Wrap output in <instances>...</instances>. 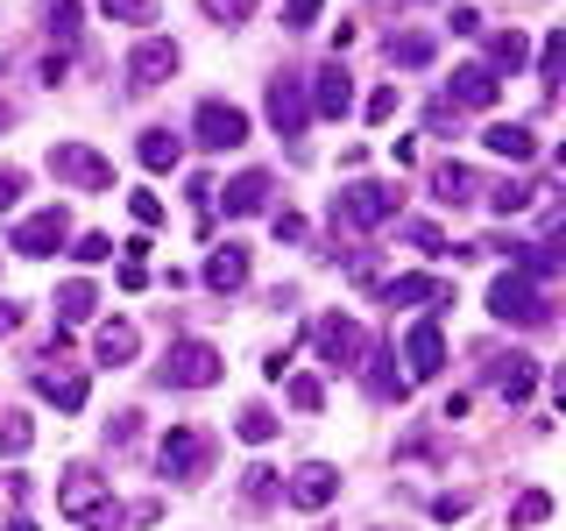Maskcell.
I'll return each mask as SVG.
<instances>
[{
  "label": "cell",
  "mask_w": 566,
  "mask_h": 531,
  "mask_svg": "<svg viewBox=\"0 0 566 531\" xmlns=\"http://www.w3.org/2000/svg\"><path fill=\"white\" fill-rule=\"evenodd\" d=\"M220 347H206V341H170L164 347V368H156V383L164 389H212L220 383Z\"/></svg>",
  "instance_id": "obj_1"
},
{
  "label": "cell",
  "mask_w": 566,
  "mask_h": 531,
  "mask_svg": "<svg viewBox=\"0 0 566 531\" xmlns=\"http://www.w3.org/2000/svg\"><path fill=\"white\" fill-rule=\"evenodd\" d=\"M156 468H164V482H199V475L212 468V433H199V425H170L164 447H156Z\"/></svg>",
  "instance_id": "obj_2"
},
{
  "label": "cell",
  "mask_w": 566,
  "mask_h": 531,
  "mask_svg": "<svg viewBox=\"0 0 566 531\" xmlns=\"http://www.w3.org/2000/svg\"><path fill=\"white\" fill-rule=\"evenodd\" d=\"M397 185H376V177H361V185H347L340 199H333V227H382L397 220Z\"/></svg>",
  "instance_id": "obj_3"
},
{
  "label": "cell",
  "mask_w": 566,
  "mask_h": 531,
  "mask_svg": "<svg viewBox=\"0 0 566 531\" xmlns=\"http://www.w3.org/2000/svg\"><path fill=\"white\" fill-rule=\"evenodd\" d=\"M50 177H57V185H78V191H106L114 185V164H106L93 142H50Z\"/></svg>",
  "instance_id": "obj_4"
},
{
  "label": "cell",
  "mask_w": 566,
  "mask_h": 531,
  "mask_svg": "<svg viewBox=\"0 0 566 531\" xmlns=\"http://www.w3.org/2000/svg\"><path fill=\"white\" fill-rule=\"evenodd\" d=\"M489 312L503 319V326H538V319H545V298H538V283H531V277L510 270V277H495Z\"/></svg>",
  "instance_id": "obj_5"
},
{
  "label": "cell",
  "mask_w": 566,
  "mask_h": 531,
  "mask_svg": "<svg viewBox=\"0 0 566 531\" xmlns=\"http://www.w3.org/2000/svg\"><path fill=\"white\" fill-rule=\"evenodd\" d=\"M312 341H318V362H326V368H361V354H368V333L354 326L347 312L318 319V326H312Z\"/></svg>",
  "instance_id": "obj_6"
},
{
  "label": "cell",
  "mask_w": 566,
  "mask_h": 531,
  "mask_svg": "<svg viewBox=\"0 0 566 531\" xmlns=\"http://www.w3.org/2000/svg\"><path fill=\"white\" fill-rule=\"evenodd\" d=\"M64 241H71V212L64 206H43V212H29V220L14 227V256H29V262L57 256Z\"/></svg>",
  "instance_id": "obj_7"
},
{
  "label": "cell",
  "mask_w": 566,
  "mask_h": 531,
  "mask_svg": "<svg viewBox=\"0 0 566 531\" xmlns=\"http://www.w3.org/2000/svg\"><path fill=\"white\" fill-rule=\"evenodd\" d=\"M177 71V43L170 35H142V43L128 50V93H156Z\"/></svg>",
  "instance_id": "obj_8"
},
{
  "label": "cell",
  "mask_w": 566,
  "mask_h": 531,
  "mask_svg": "<svg viewBox=\"0 0 566 531\" xmlns=\"http://www.w3.org/2000/svg\"><path fill=\"white\" fill-rule=\"evenodd\" d=\"M191 128H199L206 149H220V156H227V149H241V142H248V114H241V106H227V100H206Z\"/></svg>",
  "instance_id": "obj_9"
},
{
  "label": "cell",
  "mask_w": 566,
  "mask_h": 531,
  "mask_svg": "<svg viewBox=\"0 0 566 531\" xmlns=\"http://www.w3.org/2000/svg\"><path fill=\"white\" fill-rule=\"evenodd\" d=\"M305 106H312V114H326V121L354 114V79H347V64H340V58L312 71V93H305Z\"/></svg>",
  "instance_id": "obj_10"
},
{
  "label": "cell",
  "mask_w": 566,
  "mask_h": 531,
  "mask_svg": "<svg viewBox=\"0 0 566 531\" xmlns=\"http://www.w3.org/2000/svg\"><path fill=\"white\" fill-rule=\"evenodd\" d=\"M403 368H411V383H432L439 368H447V341H439V319H418V326L403 333Z\"/></svg>",
  "instance_id": "obj_11"
},
{
  "label": "cell",
  "mask_w": 566,
  "mask_h": 531,
  "mask_svg": "<svg viewBox=\"0 0 566 531\" xmlns=\"http://www.w3.org/2000/svg\"><path fill=\"white\" fill-rule=\"evenodd\" d=\"M283 496H291L297 510H326L333 496H340V468H326V460H305V468L283 482Z\"/></svg>",
  "instance_id": "obj_12"
},
{
  "label": "cell",
  "mask_w": 566,
  "mask_h": 531,
  "mask_svg": "<svg viewBox=\"0 0 566 531\" xmlns=\"http://www.w3.org/2000/svg\"><path fill=\"white\" fill-rule=\"evenodd\" d=\"M305 121H312L305 85H297V79H276V85H270V128H276L283 142H297V135H305Z\"/></svg>",
  "instance_id": "obj_13"
},
{
  "label": "cell",
  "mask_w": 566,
  "mask_h": 531,
  "mask_svg": "<svg viewBox=\"0 0 566 531\" xmlns=\"http://www.w3.org/2000/svg\"><path fill=\"white\" fill-rule=\"evenodd\" d=\"M495 93H503V85H495L489 64H460L453 85H447V106H453V114H460V106H468V114H482V106H495Z\"/></svg>",
  "instance_id": "obj_14"
},
{
  "label": "cell",
  "mask_w": 566,
  "mask_h": 531,
  "mask_svg": "<svg viewBox=\"0 0 566 531\" xmlns=\"http://www.w3.org/2000/svg\"><path fill=\"white\" fill-rule=\"evenodd\" d=\"M35 397L57 404V412H78V404H85V376L64 368V362H50V368H35Z\"/></svg>",
  "instance_id": "obj_15"
},
{
  "label": "cell",
  "mask_w": 566,
  "mask_h": 531,
  "mask_svg": "<svg viewBox=\"0 0 566 531\" xmlns=\"http://www.w3.org/2000/svg\"><path fill=\"white\" fill-rule=\"evenodd\" d=\"M93 503H99V475L85 468V460H71L64 482H57V510H64V518H85Z\"/></svg>",
  "instance_id": "obj_16"
},
{
  "label": "cell",
  "mask_w": 566,
  "mask_h": 531,
  "mask_svg": "<svg viewBox=\"0 0 566 531\" xmlns=\"http://www.w3.org/2000/svg\"><path fill=\"white\" fill-rule=\"evenodd\" d=\"M382 298L389 305H453V283H439V277H389Z\"/></svg>",
  "instance_id": "obj_17"
},
{
  "label": "cell",
  "mask_w": 566,
  "mask_h": 531,
  "mask_svg": "<svg viewBox=\"0 0 566 531\" xmlns=\"http://www.w3.org/2000/svg\"><path fill=\"white\" fill-rule=\"evenodd\" d=\"M220 206L234 212V220H248V212H262V206H270V170H241L234 185L220 191Z\"/></svg>",
  "instance_id": "obj_18"
},
{
  "label": "cell",
  "mask_w": 566,
  "mask_h": 531,
  "mask_svg": "<svg viewBox=\"0 0 566 531\" xmlns=\"http://www.w3.org/2000/svg\"><path fill=\"white\" fill-rule=\"evenodd\" d=\"M206 283H212V291H241V283H248V248L241 241H227V248H212V256H206Z\"/></svg>",
  "instance_id": "obj_19"
},
{
  "label": "cell",
  "mask_w": 566,
  "mask_h": 531,
  "mask_svg": "<svg viewBox=\"0 0 566 531\" xmlns=\"http://www.w3.org/2000/svg\"><path fill=\"white\" fill-rule=\"evenodd\" d=\"M482 142H489L495 156H503V164H531V156H538V135H531L524 121H495Z\"/></svg>",
  "instance_id": "obj_20"
},
{
  "label": "cell",
  "mask_w": 566,
  "mask_h": 531,
  "mask_svg": "<svg viewBox=\"0 0 566 531\" xmlns=\"http://www.w3.org/2000/svg\"><path fill=\"white\" fill-rule=\"evenodd\" d=\"M432 191H439V206H474V199H482V177H474L468 164H439Z\"/></svg>",
  "instance_id": "obj_21"
},
{
  "label": "cell",
  "mask_w": 566,
  "mask_h": 531,
  "mask_svg": "<svg viewBox=\"0 0 566 531\" xmlns=\"http://www.w3.org/2000/svg\"><path fill=\"white\" fill-rule=\"evenodd\" d=\"M135 156H142V170H177V164H185V142H177L170 128H142Z\"/></svg>",
  "instance_id": "obj_22"
},
{
  "label": "cell",
  "mask_w": 566,
  "mask_h": 531,
  "mask_svg": "<svg viewBox=\"0 0 566 531\" xmlns=\"http://www.w3.org/2000/svg\"><path fill=\"white\" fill-rule=\"evenodd\" d=\"M135 347H142V341H135V326H128V319H106V326H99V341H93V354H99L106 368H128V362H135Z\"/></svg>",
  "instance_id": "obj_23"
},
{
  "label": "cell",
  "mask_w": 566,
  "mask_h": 531,
  "mask_svg": "<svg viewBox=\"0 0 566 531\" xmlns=\"http://www.w3.org/2000/svg\"><path fill=\"white\" fill-rule=\"evenodd\" d=\"M495 389H503L510 404H524L531 389H538V362H531V354H510V362H495Z\"/></svg>",
  "instance_id": "obj_24"
},
{
  "label": "cell",
  "mask_w": 566,
  "mask_h": 531,
  "mask_svg": "<svg viewBox=\"0 0 566 531\" xmlns=\"http://www.w3.org/2000/svg\"><path fill=\"white\" fill-rule=\"evenodd\" d=\"M93 305H99V291H93L85 277L57 283V319H64V326H78V319H93Z\"/></svg>",
  "instance_id": "obj_25"
},
{
  "label": "cell",
  "mask_w": 566,
  "mask_h": 531,
  "mask_svg": "<svg viewBox=\"0 0 566 531\" xmlns=\"http://www.w3.org/2000/svg\"><path fill=\"white\" fill-rule=\"evenodd\" d=\"M368 389H376V397H403V389H411V376H397V347H382L376 362H368Z\"/></svg>",
  "instance_id": "obj_26"
},
{
  "label": "cell",
  "mask_w": 566,
  "mask_h": 531,
  "mask_svg": "<svg viewBox=\"0 0 566 531\" xmlns=\"http://www.w3.org/2000/svg\"><path fill=\"white\" fill-rule=\"evenodd\" d=\"M29 439H35L29 412H0V454H8V460H22V454H29Z\"/></svg>",
  "instance_id": "obj_27"
},
{
  "label": "cell",
  "mask_w": 566,
  "mask_h": 531,
  "mask_svg": "<svg viewBox=\"0 0 566 531\" xmlns=\"http://www.w3.org/2000/svg\"><path fill=\"white\" fill-rule=\"evenodd\" d=\"M432 35H389V64H403V71H418V64H432Z\"/></svg>",
  "instance_id": "obj_28"
},
{
  "label": "cell",
  "mask_w": 566,
  "mask_h": 531,
  "mask_svg": "<svg viewBox=\"0 0 566 531\" xmlns=\"http://www.w3.org/2000/svg\"><path fill=\"white\" fill-rule=\"evenodd\" d=\"M106 22H128V29H149L156 22V0H99Z\"/></svg>",
  "instance_id": "obj_29"
},
{
  "label": "cell",
  "mask_w": 566,
  "mask_h": 531,
  "mask_svg": "<svg viewBox=\"0 0 566 531\" xmlns=\"http://www.w3.org/2000/svg\"><path fill=\"white\" fill-rule=\"evenodd\" d=\"M545 518H553V496H545V489H524V496H517V510H510V524H517V531L545 524Z\"/></svg>",
  "instance_id": "obj_30"
},
{
  "label": "cell",
  "mask_w": 566,
  "mask_h": 531,
  "mask_svg": "<svg viewBox=\"0 0 566 531\" xmlns=\"http://www.w3.org/2000/svg\"><path fill=\"white\" fill-rule=\"evenodd\" d=\"M234 433L248 439V447H262V439H276V433H283V425H276V412H262V404H248V412H241V425H234Z\"/></svg>",
  "instance_id": "obj_31"
},
{
  "label": "cell",
  "mask_w": 566,
  "mask_h": 531,
  "mask_svg": "<svg viewBox=\"0 0 566 531\" xmlns=\"http://www.w3.org/2000/svg\"><path fill=\"white\" fill-rule=\"evenodd\" d=\"M489 71H517L524 64V29H503V35H495V43H489Z\"/></svg>",
  "instance_id": "obj_32"
},
{
  "label": "cell",
  "mask_w": 566,
  "mask_h": 531,
  "mask_svg": "<svg viewBox=\"0 0 566 531\" xmlns=\"http://www.w3.org/2000/svg\"><path fill=\"white\" fill-rule=\"evenodd\" d=\"M276 489H283V475H270V468H248V475H241V496H248L255 510L276 503Z\"/></svg>",
  "instance_id": "obj_33"
},
{
  "label": "cell",
  "mask_w": 566,
  "mask_h": 531,
  "mask_svg": "<svg viewBox=\"0 0 566 531\" xmlns=\"http://www.w3.org/2000/svg\"><path fill=\"white\" fill-rule=\"evenodd\" d=\"M43 14H50V35H57V43L78 35V0H43Z\"/></svg>",
  "instance_id": "obj_34"
},
{
  "label": "cell",
  "mask_w": 566,
  "mask_h": 531,
  "mask_svg": "<svg viewBox=\"0 0 566 531\" xmlns=\"http://www.w3.org/2000/svg\"><path fill=\"white\" fill-rule=\"evenodd\" d=\"M85 524H93V531H128V510H120L114 496H99V503L85 510Z\"/></svg>",
  "instance_id": "obj_35"
},
{
  "label": "cell",
  "mask_w": 566,
  "mask_h": 531,
  "mask_svg": "<svg viewBox=\"0 0 566 531\" xmlns=\"http://www.w3.org/2000/svg\"><path fill=\"white\" fill-rule=\"evenodd\" d=\"M559 58H566V29H553V35H545V50H538V79L545 85L559 79Z\"/></svg>",
  "instance_id": "obj_36"
},
{
  "label": "cell",
  "mask_w": 566,
  "mask_h": 531,
  "mask_svg": "<svg viewBox=\"0 0 566 531\" xmlns=\"http://www.w3.org/2000/svg\"><path fill=\"white\" fill-rule=\"evenodd\" d=\"M403 241H411V248H424V256H439V248H447V235H439L432 220H403Z\"/></svg>",
  "instance_id": "obj_37"
},
{
  "label": "cell",
  "mask_w": 566,
  "mask_h": 531,
  "mask_svg": "<svg viewBox=\"0 0 566 531\" xmlns=\"http://www.w3.org/2000/svg\"><path fill=\"white\" fill-rule=\"evenodd\" d=\"M531 199H538L531 185H495V191H489V206H495V212H524Z\"/></svg>",
  "instance_id": "obj_38"
},
{
  "label": "cell",
  "mask_w": 566,
  "mask_h": 531,
  "mask_svg": "<svg viewBox=\"0 0 566 531\" xmlns=\"http://www.w3.org/2000/svg\"><path fill=\"white\" fill-rule=\"evenodd\" d=\"M291 404H297V412H318V404H326V389H318V376H291Z\"/></svg>",
  "instance_id": "obj_39"
},
{
  "label": "cell",
  "mask_w": 566,
  "mask_h": 531,
  "mask_svg": "<svg viewBox=\"0 0 566 531\" xmlns=\"http://www.w3.org/2000/svg\"><path fill=\"white\" fill-rule=\"evenodd\" d=\"M326 0H283V29H312Z\"/></svg>",
  "instance_id": "obj_40"
},
{
  "label": "cell",
  "mask_w": 566,
  "mask_h": 531,
  "mask_svg": "<svg viewBox=\"0 0 566 531\" xmlns=\"http://www.w3.org/2000/svg\"><path fill=\"white\" fill-rule=\"evenodd\" d=\"M248 8H255V0H206L212 22H248Z\"/></svg>",
  "instance_id": "obj_41"
},
{
  "label": "cell",
  "mask_w": 566,
  "mask_h": 531,
  "mask_svg": "<svg viewBox=\"0 0 566 531\" xmlns=\"http://www.w3.org/2000/svg\"><path fill=\"white\" fill-rule=\"evenodd\" d=\"M128 206H135V220H142V227H156V220H164V199H156V191H135Z\"/></svg>",
  "instance_id": "obj_42"
},
{
  "label": "cell",
  "mask_w": 566,
  "mask_h": 531,
  "mask_svg": "<svg viewBox=\"0 0 566 531\" xmlns=\"http://www.w3.org/2000/svg\"><path fill=\"white\" fill-rule=\"evenodd\" d=\"M397 114V85H382V93H368V121H389Z\"/></svg>",
  "instance_id": "obj_43"
},
{
  "label": "cell",
  "mask_w": 566,
  "mask_h": 531,
  "mask_svg": "<svg viewBox=\"0 0 566 531\" xmlns=\"http://www.w3.org/2000/svg\"><path fill=\"white\" fill-rule=\"evenodd\" d=\"M135 425H142V418H135V412H120V418H114V425H106V439H114V447H135Z\"/></svg>",
  "instance_id": "obj_44"
},
{
  "label": "cell",
  "mask_w": 566,
  "mask_h": 531,
  "mask_svg": "<svg viewBox=\"0 0 566 531\" xmlns=\"http://www.w3.org/2000/svg\"><path fill=\"white\" fill-rule=\"evenodd\" d=\"M106 256H114V241H106V235H85L78 241V262H106Z\"/></svg>",
  "instance_id": "obj_45"
},
{
  "label": "cell",
  "mask_w": 566,
  "mask_h": 531,
  "mask_svg": "<svg viewBox=\"0 0 566 531\" xmlns=\"http://www.w3.org/2000/svg\"><path fill=\"white\" fill-rule=\"evenodd\" d=\"M14 199H22V170H0V212H14Z\"/></svg>",
  "instance_id": "obj_46"
},
{
  "label": "cell",
  "mask_w": 566,
  "mask_h": 531,
  "mask_svg": "<svg viewBox=\"0 0 566 531\" xmlns=\"http://www.w3.org/2000/svg\"><path fill=\"white\" fill-rule=\"evenodd\" d=\"M432 518H447V524H453V518H468V496H439Z\"/></svg>",
  "instance_id": "obj_47"
},
{
  "label": "cell",
  "mask_w": 566,
  "mask_h": 531,
  "mask_svg": "<svg viewBox=\"0 0 566 531\" xmlns=\"http://www.w3.org/2000/svg\"><path fill=\"white\" fill-rule=\"evenodd\" d=\"M276 241H305V220H297V212H276Z\"/></svg>",
  "instance_id": "obj_48"
},
{
  "label": "cell",
  "mask_w": 566,
  "mask_h": 531,
  "mask_svg": "<svg viewBox=\"0 0 566 531\" xmlns=\"http://www.w3.org/2000/svg\"><path fill=\"white\" fill-rule=\"evenodd\" d=\"M453 35H482V14H474V8H453Z\"/></svg>",
  "instance_id": "obj_49"
},
{
  "label": "cell",
  "mask_w": 566,
  "mask_h": 531,
  "mask_svg": "<svg viewBox=\"0 0 566 531\" xmlns=\"http://www.w3.org/2000/svg\"><path fill=\"white\" fill-rule=\"evenodd\" d=\"M14 326H22V305H14V298H0V341H8Z\"/></svg>",
  "instance_id": "obj_50"
},
{
  "label": "cell",
  "mask_w": 566,
  "mask_h": 531,
  "mask_svg": "<svg viewBox=\"0 0 566 531\" xmlns=\"http://www.w3.org/2000/svg\"><path fill=\"white\" fill-rule=\"evenodd\" d=\"M64 71H71L64 50H57V58H43V85H64Z\"/></svg>",
  "instance_id": "obj_51"
},
{
  "label": "cell",
  "mask_w": 566,
  "mask_h": 531,
  "mask_svg": "<svg viewBox=\"0 0 566 531\" xmlns=\"http://www.w3.org/2000/svg\"><path fill=\"white\" fill-rule=\"evenodd\" d=\"M8 121H14V106H8V100H0V128H8Z\"/></svg>",
  "instance_id": "obj_52"
},
{
  "label": "cell",
  "mask_w": 566,
  "mask_h": 531,
  "mask_svg": "<svg viewBox=\"0 0 566 531\" xmlns=\"http://www.w3.org/2000/svg\"><path fill=\"white\" fill-rule=\"evenodd\" d=\"M8 531H35V524H29V518H14V524H8Z\"/></svg>",
  "instance_id": "obj_53"
}]
</instances>
